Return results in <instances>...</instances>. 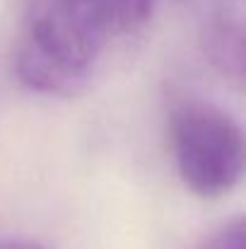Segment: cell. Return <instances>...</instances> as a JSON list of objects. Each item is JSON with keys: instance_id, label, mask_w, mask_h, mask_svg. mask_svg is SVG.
Masks as SVG:
<instances>
[{"instance_id": "52a82bcc", "label": "cell", "mask_w": 246, "mask_h": 249, "mask_svg": "<svg viewBox=\"0 0 246 249\" xmlns=\"http://www.w3.org/2000/svg\"><path fill=\"white\" fill-rule=\"evenodd\" d=\"M0 249H49L41 242H32V240H2Z\"/></svg>"}, {"instance_id": "6da1fadb", "label": "cell", "mask_w": 246, "mask_h": 249, "mask_svg": "<svg viewBox=\"0 0 246 249\" xmlns=\"http://www.w3.org/2000/svg\"><path fill=\"white\" fill-rule=\"evenodd\" d=\"M106 36L94 0H27L15 73L39 94L73 97L92 80Z\"/></svg>"}, {"instance_id": "8992f818", "label": "cell", "mask_w": 246, "mask_h": 249, "mask_svg": "<svg viewBox=\"0 0 246 249\" xmlns=\"http://www.w3.org/2000/svg\"><path fill=\"white\" fill-rule=\"evenodd\" d=\"M186 5L191 7H198L203 15H210V12H217V10H230V7H237L239 0H183Z\"/></svg>"}, {"instance_id": "7a4b0ae2", "label": "cell", "mask_w": 246, "mask_h": 249, "mask_svg": "<svg viewBox=\"0 0 246 249\" xmlns=\"http://www.w3.org/2000/svg\"><path fill=\"white\" fill-rule=\"evenodd\" d=\"M169 145L181 181L200 198H220L242 181L244 131L208 99L183 97L171 107Z\"/></svg>"}, {"instance_id": "3957f363", "label": "cell", "mask_w": 246, "mask_h": 249, "mask_svg": "<svg viewBox=\"0 0 246 249\" xmlns=\"http://www.w3.org/2000/svg\"><path fill=\"white\" fill-rule=\"evenodd\" d=\"M200 49L225 80L244 85V22L237 7L203 15Z\"/></svg>"}, {"instance_id": "277c9868", "label": "cell", "mask_w": 246, "mask_h": 249, "mask_svg": "<svg viewBox=\"0 0 246 249\" xmlns=\"http://www.w3.org/2000/svg\"><path fill=\"white\" fill-rule=\"evenodd\" d=\"M157 0H94L109 34H131L148 24Z\"/></svg>"}, {"instance_id": "5b68a950", "label": "cell", "mask_w": 246, "mask_h": 249, "mask_svg": "<svg viewBox=\"0 0 246 249\" xmlns=\"http://www.w3.org/2000/svg\"><path fill=\"white\" fill-rule=\"evenodd\" d=\"M196 249H246V223L244 215H234L208 232Z\"/></svg>"}]
</instances>
